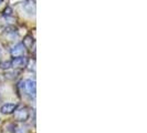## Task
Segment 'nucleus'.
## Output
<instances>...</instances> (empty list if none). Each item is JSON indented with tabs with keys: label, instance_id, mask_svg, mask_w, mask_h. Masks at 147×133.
I'll list each match as a JSON object with an SVG mask.
<instances>
[{
	"label": "nucleus",
	"instance_id": "423d86ee",
	"mask_svg": "<svg viewBox=\"0 0 147 133\" xmlns=\"http://www.w3.org/2000/svg\"><path fill=\"white\" fill-rule=\"evenodd\" d=\"M24 9L28 11V14L34 15V12H36V2H34V0H27L26 5H24Z\"/></svg>",
	"mask_w": 147,
	"mask_h": 133
},
{
	"label": "nucleus",
	"instance_id": "f03ea898",
	"mask_svg": "<svg viewBox=\"0 0 147 133\" xmlns=\"http://www.w3.org/2000/svg\"><path fill=\"white\" fill-rule=\"evenodd\" d=\"M10 63H11V66L15 68V69H23V68L27 66L28 59L24 58L23 56L22 57H17V58H13V60Z\"/></svg>",
	"mask_w": 147,
	"mask_h": 133
},
{
	"label": "nucleus",
	"instance_id": "0eeeda50",
	"mask_svg": "<svg viewBox=\"0 0 147 133\" xmlns=\"http://www.w3.org/2000/svg\"><path fill=\"white\" fill-rule=\"evenodd\" d=\"M23 45H24V48L27 47V48H31L32 47V44H33V39L31 36H27V37L23 39Z\"/></svg>",
	"mask_w": 147,
	"mask_h": 133
},
{
	"label": "nucleus",
	"instance_id": "7ed1b4c3",
	"mask_svg": "<svg viewBox=\"0 0 147 133\" xmlns=\"http://www.w3.org/2000/svg\"><path fill=\"white\" fill-rule=\"evenodd\" d=\"M24 90L30 96H36V81L27 80L24 82Z\"/></svg>",
	"mask_w": 147,
	"mask_h": 133
},
{
	"label": "nucleus",
	"instance_id": "1a4fd4ad",
	"mask_svg": "<svg viewBox=\"0 0 147 133\" xmlns=\"http://www.w3.org/2000/svg\"><path fill=\"white\" fill-rule=\"evenodd\" d=\"M9 66H11V63H10V62H5V63H2V68H3V69H8Z\"/></svg>",
	"mask_w": 147,
	"mask_h": 133
},
{
	"label": "nucleus",
	"instance_id": "6e6552de",
	"mask_svg": "<svg viewBox=\"0 0 147 133\" xmlns=\"http://www.w3.org/2000/svg\"><path fill=\"white\" fill-rule=\"evenodd\" d=\"M11 14H12V9L10 7H7L3 10V16H11Z\"/></svg>",
	"mask_w": 147,
	"mask_h": 133
},
{
	"label": "nucleus",
	"instance_id": "9d476101",
	"mask_svg": "<svg viewBox=\"0 0 147 133\" xmlns=\"http://www.w3.org/2000/svg\"><path fill=\"white\" fill-rule=\"evenodd\" d=\"M1 2H2V0H0V3H1Z\"/></svg>",
	"mask_w": 147,
	"mask_h": 133
},
{
	"label": "nucleus",
	"instance_id": "20e7f679",
	"mask_svg": "<svg viewBox=\"0 0 147 133\" xmlns=\"http://www.w3.org/2000/svg\"><path fill=\"white\" fill-rule=\"evenodd\" d=\"M24 53V45L22 43H18L17 45H15L12 49H11V56L13 58L17 57H22Z\"/></svg>",
	"mask_w": 147,
	"mask_h": 133
},
{
	"label": "nucleus",
	"instance_id": "f257e3e1",
	"mask_svg": "<svg viewBox=\"0 0 147 133\" xmlns=\"http://www.w3.org/2000/svg\"><path fill=\"white\" fill-rule=\"evenodd\" d=\"M15 120L17 121H20V122H24L29 119V111L27 108H22L20 110H16L15 112Z\"/></svg>",
	"mask_w": 147,
	"mask_h": 133
},
{
	"label": "nucleus",
	"instance_id": "39448f33",
	"mask_svg": "<svg viewBox=\"0 0 147 133\" xmlns=\"http://www.w3.org/2000/svg\"><path fill=\"white\" fill-rule=\"evenodd\" d=\"M17 108H18V105H17V104L6 103L0 108V111H1L3 114H11V113H13V112L17 110Z\"/></svg>",
	"mask_w": 147,
	"mask_h": 133
}]
</instances>
